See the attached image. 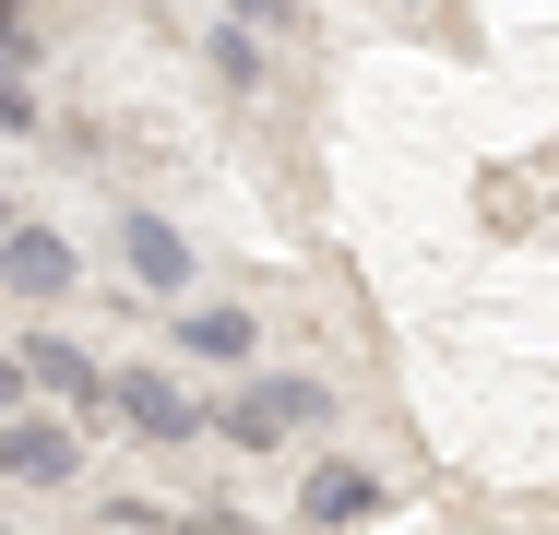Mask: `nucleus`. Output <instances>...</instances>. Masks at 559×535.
Wrapping results in <instances>:
<instances>
[{"instance_id":"1","label":"nucleus","mask_w":559,"mask_h":535,"mask_svg":"<svg viewBox=\"0 0 559 535\" xmlns=\"http://www.w3.org/2000/svg\"><path fill=\"white\" fill-rule=\"evenodd\" d=\"M322 417V381H262V393H238V417H226V440H286V428Z\"/></svg>"},{"instance_id":"2","label":"nucleus","mask_w":559,"mask_h":535,"mask_svg":"<svg viewBox=\"0 0 559 535\" xmlns=\"http://www.w3.org/2000/svg\"><path fill=\"white\" fill-rule=\"evenodd\" d=\"M357 512H381V476H357V464H322V476H310V524H357Z\"/></svg>"},{"instance_id":"3","label":"nucleus","mask_w":559,"mask_h":535,"mask_svg":"<svg viewBox=\"0 0 559 535\" xmlns=\"http://www.w3.org/2000/svg\"><path fill=\"white\" fill-rule=\"evenodd\" d=\"M119 405L155 428V440H179V428H191V393H179V381H119Z\"/></svg>"},{"instance_id":"4","label":"nucleus","mask_w":559,"mask_h":535,"mask_svg":"<svg viewBox=\"0 0 559 535\" xmlns=\"http://www.w3.org/2000/svg\"><path fill=\"white\" fill-rule=\"evenodd\" d=\"M191 357H250V310H191Z\"/></svg>"},{"instance_id":"5","label":"nucleus","mask_w":559,"mask_h":535,"mask_svg":"<svg viewBox=\"0 0 559 535\" xmlns=\"http://www.w3.org/2000/svg\"><path fill=\"white\" fill-rule=\"evenodd\" d=\"M131 274H143V286H179V274H191V250H179L167 226H131Z\"/></svg>"},{"instance_id":"6","label":"nucleus","mask_w":559,"mask_h":535,"mask_svg":"<svg viewBox=\"0 0 559 535\" xmlns=\"http://www.w3.org/2000/svg\"><path fill=\"white\" fill-rule=\"evenodd\" d=\"M0 464H12V476H60V464H72V440H0Z\"/></svg>"},{"instance_id":"7","label":"nucleus","mask_w":559,"mask_h":535,"mask_svg":"<svg viewBox=\"0 0 559 535\" xmlns=\"http://www.w3.org/2000/svg\"><path fill=\"white\" fill-rule=\"evenodd\" d=\"M12 274H24V286H60V274H72V250H48V238H24V250H12Z\"/></svg>"}]
</instances>
